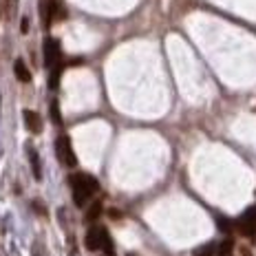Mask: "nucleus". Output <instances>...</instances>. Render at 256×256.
Masks as SVG:
<instances>
[{"instance_id": "1", "label": "nucleus", "mask_w": 256, "mask_h": 256, "mask_svg": "<svg viewBox=\"0 0 256 256\" xmlns=\"http://www.w3.org/2000/svg\"><path fill=\"white\" fill-rule=\"evenodd\" d=\"M68 181H71L73 201H76V206H84V204H86V201L90 199V196L98 192V188H100L98 179L90 177V174H86V172L73 174V177L68 179Z\"/></svg>"}, {"instance_id": "2", "label": "nucleus", "mask_w": 256, "mask_h": 256, "mask_svg": "<svg viewBox=\"0 0 256 256\" xmlns=\"http://www.w3.org/2000/svg\"><path fill=\"white\" fill-rule=\"evenodd\" d=\"M86 248L90 252H95V250H106V254H113V245H110L106 228H100V226L90 228L86 232Z\"/></svg>"}, {"instance_id": "3", "label": "nucleus", "mask_w": 256, "mask_h": 256, "mask_svg": "<svg viewBox=\"0 0 256 256\" xmlns=\"http://www.w3.org/2000/svg\"><path fill=\"white\" fill-rule=\"evenodd\" d=\"M56 154H58V159H60L64 166H68V168H73L78 164L76 152H73V146H71V140H68L66 135L58 137V142H56Z\"/></svg>"}, {"instance_id": "4", "label": "nucleus", "mask_w": 256, "mask_h": 256, "mask_svg": "<svg viewBox=\"0 0 256 256\" xmlns=\"http://www.w3.org/2000/svg\"><path fill=\"white\" fill-rule=\"evenodd\" d=\"M236 230L248 238L256 236V210H248L245 214L236 221Z\"/></svg>"}, {"instance_id": "5", "label": "nucleus", "mask_w": 256, "mask_h": 256, "mask_svg": "<svg viewBox=\"0 0 256 256\" xmlns=\"http://www.w3.org/2000/svg\"><path fill=\"white\" fill-rule=\"evenodd\" d=\"M60 60H62L60 42L49 38V40L44 42V64H46L49 68H53V66H58V64H60Z\"/></svg>"}, {"instance_id": "6", "label": "nucleus", "mask_w": 256, "mask_h": 256, "mask_svg": "<svg viewBox=\"0 0 256 256\" xmlns=\"http://www.w3.org/2000/svg\"><path fill=\"white\" fill-rule=\"evenodd\" d=\"M24 124L29 128L31 132H40L42 130V120L38 113H34V110H24Z\"/></svg>"}, {"instance_id": "7", "label": "nucleus", "mask_w": 256, "mask_h": 256, "mask_svg": "<svg viewBox=\"0 0 256 256\" xmlns=\"http://www.w3.org/2000/svg\"><path fill=\"white\" fill-rule=\"evenodd\" d=\"M14 73H16V78H18L20 82H31V73H29V68H26L24 60H16L14 62Z\"/></svg>"}, {"instance_id": "8", "label": "nucleus", "mask_w": 256, "mask_h": 256, "mask_svg": "<svg viewBox=\"0 0 256 256\" xmlns=\"http://www.w3.org/2000/svg\"><path fill=\"white\" fill-rule=\"evenodd\" d=\"M29 159H31V168H34L36 179H42V170H40V157L34 148H29Z\"/></svg>"}, {"instance_id": "9", "label": "nucleus", "mask_w": 256, "mask_h": 256, "mask_svg": "<svg viewBox=\"0 0 256 256\" xmlns=\"http://www.w3.org/2000/svg\"><path fill=\"white\" fill-rule=\"evenodd\" d=\"M100 214H102V204H100V201H95V204L86 210V216H84V218H86V221L90 223V221H95V218H98Z\"/></svg>"}, {"instance_id": "10", "label": "nucleus", "mask_w": 256, "mask_h": 256, "mask_svg": "<svg viewBox=\"0 0 256 256\" xmlns=\"http://www.w3.org/2000/svg\"><path fill=\"white\" fill-rule=\"evenodd\" d=\"M214 252H216V245L214 243H208V245H204V248L194 250V254H192V256H214Z\"/></svg>"}, {"instance_id": "11", "label": "nucleus", "mask_w": 256, "mask_h": 256, "mask_svg": "<svg viewBox=\"0 0 256 256\" xmlns=\"http://www.w3.org/2000/svg\"><path fill=\"white\" fill-rule=\"evenodd\" d=\"M60 76H62V64H58V66H53V71H51V80H49V86L51 88L58 86V82H60Z\"/></svg>"}, {"instance_id": "12", "label": "nucleus", "mask_w": 256, "mask_h": 256, "mask_svg": "<svg viewBox=\"0 0 256 256\" xmlns=\"http://www.w3.org/2000/svg\"><path fill=\"white\" fill-rule=\"evenodd\" d=\"M51 120L56 122L58 126H62V115H60V106H58V102L53 100L51 102Z\"/></svg>"}, {"instance_id": "13", "label": "nucleus", "mask_w": 256, "mask_h": 256, "mask_svg": "<svg viewBox=\"0 0 256 256\" xmlns=\"http://www.w3.org/2000/svg\"><path fill=\"white\" fill-rule=\"evenodd\" d=\"M218 256H234V243L230 241V238L218 248Z\"/></svg>"}, {"instance_id": "14", "label": "nucleus", "mask_w": 256, "mask_h": 256, "mask_svg": "<svg viewBox=\"0 0 256 256\" xmlns=\"http://www.w3.org/2000/svg\"><path fill=\"white\" fill-rule=\"evenodd\" d=\"M218 226H221V228H223V230H226V232H230V223H228L226 218H218Z\"/></svg>"}, {"instance_id": "15", "label": "nucleus", "mask_w": 256, "mask_h": 256, "mask_svg": "<svg viewBox=\"0 0 256 256\" xmlns=\"http://www.w3.org/2000/svg\"><path fill=\"white\" fill-rule=\"evenodd\" d=\"M26 29H29V20L24 18V20H22V31H26Z\"/></svg>"}, {"instance_id": "16", "label": "nucleus", "mask_w": 256, "mask_h": 256, "mask_svg": "<svg viewBox=\"0 0 256 256\" xmlns=\"http://www.w3.org/2000/svg\"><path fill=\"white\" fill-rule=\"evenodd\" d=\"M243 256H250V250H243Z\"/></svg>"}, {"instance_id": "17", "label": "nucleus", "mask_w": 256, "mask_h": 256, "mask_svg": "<svg viewBox=\"0 0 256 256\" xmlns=\"http://www.w3.org/2000/svg\"><path fill=\"white\" fill-rule=\"evenodd\" d=\"M104 256H113V254H104Z\"/></svg>"}]
</instances>
